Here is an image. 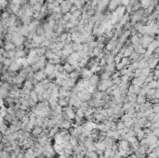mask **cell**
I'll return each instance as SVG.
<instances>
[{
	"label": "cell",
	"instance_id": "6da1fadb",
	"mask_svg": "<svg viewBox=\"0 0 159 158\" xmlns=\"http://www.w3.org/2000/svg\"><path fill=\"white\" fill-rule=\"evenodd\" d=\"M42 131H43V128L41 127V126H34V128H33V130H32V133H33V135L34 136H39L41 133H42Z\"/></svg>",
	"mask_w": 159,
	"mask_h": 158
}]
</instances>
